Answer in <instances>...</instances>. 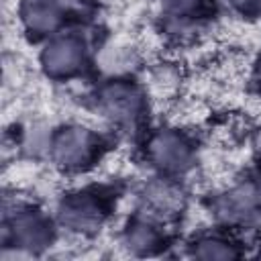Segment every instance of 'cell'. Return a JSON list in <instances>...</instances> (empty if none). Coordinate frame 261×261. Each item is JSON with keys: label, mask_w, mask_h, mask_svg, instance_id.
Wrapping results in <instances>:
<instances>
[{"label": "cell", "mask_w": 261, "mask_h": 261, "mask_svg": "<svg viewBox=\"0 0 261 261\" xmlns=\"http://www.w3.org/2000/svg\"><path fill=\"white\" fill-rule=\"evenodd\" d=\"M94 147H98V143L86 128H67L57 137L53 153L59 165L67 169H80L92 159Z\"/></svg>", "instance_id": "6da1fadb"}, {"label": "cell", "mask_w": 261, "mask_h": 261, "mask_svg": "<svg viewBox=\"0 0 261 261\" xmlns=\"http://www.w3.org/2000/svg\"><path fill=\"white\" fill-rule=\"evenodd\" d=\"M45 67L53 75H69L77 71L80 63H84V45L75 39H57L45 51Z\"/></svg>", "instance_id": "7a4b0ae2"}, {"label": "cell", "mask_w": 261, "mask_h": 261, "mask_svg": "<svg viewBox=\"0 0 261 261\" xmlns=\"http://www.w3.org/2000/svg\"><path fill=\"white\" fill-rule=\"evenodd\" d=\"M153 157L165 169H181L188 163V145L175 135H163L153 143Z\"/></svg>", "instance_id": "3957f363"}, {"label": "cell", "mask_w": 261, "mask_h": 261, "mask_svg": "<svg viewBox=\"0 0 261 261\" xmlns=\"http://www.w3.org/2000/svg\"><path fill=\"white\" fill-rule=\"evenodd\" d=\"M12 234H14V243L18 241L20 247H33V245H41L43 241H47V224L41 216H35L31 212L18 214L12 220Z\"/></svg>", "instance_id": "277c9868"}, {"label": "cell", "mask_w": 261, "mask_h": 261, "mask_svg": "<svg viewBox=\"0 0 261 261\" xmlns=\"http://www.w3.org/2000/svg\"><path fill=\"white\" fill-rule=\"evenodd\" d=\"M22 18L29 29L51 31L59 20V12L49 0H29L22 8Z\"/></svg>", "instance_id": "5b68a950"}, {"label": "cell", "mask_w": 261, "mask_h": 261, "mask_svg": "<svg viewBox=\"0 0 261 261\" xmlns=\"http://www.w3.org/2000/svg\"><path fill=\"white\" fill-rule=\"evenodd\" d=\"M175 14H186V12H194V10H198L202 4H204V0H163Z\"/></svg>", "instance_id": "8992f818"}, {"label": "cell", "mask_w": 261, "mask_h": 261, "mask_svg": "<svg viewBox=\"0 0 261 261\" xmlns=\"http://www.w3.org/2000/svg\"><path fill=\"white\" fill-rule=\"evenodd\" d=\"M239 10L243 12H255L261 10V0H230Z\"/></svg>", "instance_id": "52a82bcc"}, {"label": "cell", "mask_w": 261, "mask_h": 261, "mask_svg": "<svg viewBox=\"0 0 261 261\" xmlns=\"http://www.w3.org/2000/svg\"><path fill=\"white\" fill-rule=\"evenodd\" d=\"M255 80H257V86H259V90H261V67L257 69V75H255Z\"/></svg>", "instance_id": "ba28073f"}]
</instances>
